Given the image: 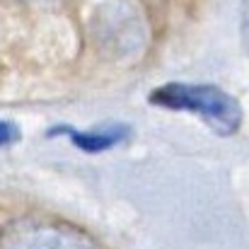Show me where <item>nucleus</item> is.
Here are the masks:
<instances>
[{
    "label": "nucleus",
    "instance_id": "1",
    "mask_svg": "<svg viewBox=\"0 0 249 249\" xmlns=\"http://www.w3.org/2000/svg\"><path fill=\"white\" fill-rule=\"evenodd\" d=\"M150 102L158 107H165V109L196 114L218 136H232V133H237V128L242 124L240 102L215 85L169 83L153 89Z\"/></svg>",
    "mask_w": 249,
    "mask_h": 249
},
{
    "label": "nucleus",
    "instance_id": "2",
    "mask_svg": "<svg viewBox=\"0 0 249 249\" xmlns=\"http://www.w3.org/2000/svg\"><path fill=\"white\" fill-rule=\"evenodd\" d=\"M2 249H92L85 237L66 232L61 228L46 225H22L19 230H10L2 240Z\"/></svg>",
    "mask_w": 249,
    "mask_h": 249
},
{
    "label": "nucleus",
    "instance_id": "3",
    "mask_svg": "<svg viewBox=\"0 0 249 249\" xmlns=\"http://www.w3.org/2000/svg\"><path fill=\"white\" fill-rule=\"evenodd\" d=\"M61 133H68L73 145L85 153H104L126 138V126H107V128H92V131L61 128Z\"/></svg>",
    "mask_w": 249,
    "mask_h": 249
},
{
    "label": "nucleus",
    "instance_id": "4",
    "mask_svg": "<svg viewBox=\"0 0 249 249\" xmlns=\"http://www.w3.org/2000/svg\"><path fill=\"white\" fill-rule=\"evenodd\" d=\"M19 141V128L10 121H0V145H12Z\"/></svg>",
    "mask_w": 249,
    "mask_h": 249
},
{
    "label": "nucleus",
    "instance_id": "5",
    "mask_svg": "<svg viewBox=\"0 0 249 249\" xmlns=\"http://www.w3.org/2000/svg\"><path fill=\"white\" fill-rule=\"evenodd\" d=\"M240 27H242V41H245V49L249 51V0H242V10H240Z\"/></svg>",
    "mask_w": 249,
    "mask_h": 249
},
{
    "label": "nucleus",
    "instance_id": "6",
    "mask_svg": "<svg viewBox=\"0 0 249 249\" xmlns=\"http://www.w3.org/2000/svg\"><path fill=\"white\" fill-rule=\"evenodd\" d=\"M34 2H53V0H34Z\"/></svg>",
    "mask_w": 249,
    "mask_h": 249
}]
</instances>
